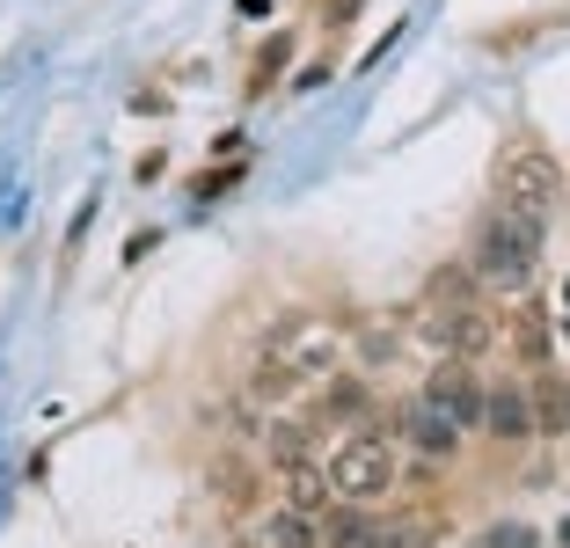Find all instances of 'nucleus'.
I'll list each match as a JSON object with an SVG mask.
<instances>
[{"mask_svg":"<svg viewBox=\"0 0 570 548\" xmlns=\"http://www.w3.org/2000/svg\"><path fill=\"white\" fill-rule=\"evenodd\" d=\"M410 315H417L410 330H417L439 359H475V351L498 336V322H490V307H483V278H475V271H432V285H424V300L410 307Z\"/></svg>","mask_w":570,"mask_h":548,"instance_id":"f257e3e1","label":"nucleus"},{"mask_svg":"<svg viewBox=\"0 0 570 548\" xmlns=\"http://www.w3.org/2000/svg\"><path fill=\"white\" fill-rule=\"evenodd\" d=\"M271 359L293 365L301 381H330L336 359H344V330H336L330 315H285L278 330H271Z\"/></svg>","mask_w":570,"mask_h":548,"instance_id":"39448f33","label":"nucleus"},{"mask_svg":"<svg viewBox=\"0 0 570 548\" xmlns=\"http://www.w3.org/2000/svg\"><path fill=\"white\" fill-rule=\"evenodd\" d=\"M322 548H403V534L366 519V505H336L330 527H322Z\"/></svg>","mask_w":570,"mask_h":548,"instance_id":"1a4fd4ad","label":"nucleus"},{"mask_svg":"<svg viewBox=\"0 0 570 548\" xmlns=\"http://www.w3.org/2000/svg\"><path fill=\"white\" fill-rule=\"evenodd\" d=\"M563 315H570V285H563Z\"/></svg>","mask_w":570,"mask_h":548,"instance_id":"6ab92c4d","label":"nucleus"},{"mask_svg":"<svg viewBox=\"0 0 570 548\" xmlns=\"http://www.w3.org/2000/svg\"><path fill=\"white\" fill-rule=\"evenodd\" d=\"M556 541H563V548H570V519H563V527H556Z\"/></svg>","mask_w":570,"mask_h":548,"instance_id":"a211bd4d","label":"nucleus"},{"mask_svg":"<svg viewBox=\"0 0 570 548\" xmlns=\"http://www.w3.org/2000/svg\"><path fill=\"white\" fill-rule=\"evenodd\" d=\"M285 51H293V37H271V45H264V59H256V81H249V96H264V88H271V74L285 67Z\"/></svg>","mask_w":570,"mask_h":548,"instance_id":"dca6fc26","label":"nucleus"},{"mask_svg":"<svg viewBox=\"0 0 570 548\" xmlns=\"http://www.w3.org/2000/svg\"><path fill=\"white\" fill-rule=\"evenodd\" d=\"M541 213H520V205H490L475 219V242H469V271L490 285V293H520L527 278L541 271Z\"/></svg>","mask_w":570,"mask_h":548,"instance_id":"f03ea898","label":"nucleus"},{"mask_svg":"<svg viewBox=\"0 0 570 548\" xmlns=\"http://www.w3.org/2000/svg\"><path fill=\"white\" fill-rule=\"evenodd\" d=\"M490 548H541L534 527H490Z\"/></svg>","mask_w":570,"mask_h":548,"instance_id":"f3484780","label":"nucleus"},{"mask_svg":"<svg viewBox=\"0 0 570 548\" xmlns=\"http://www.w3.org/2000/svg\"><path fill=\"white\" fill-rule=\"evenodd\" d=\"M271 461H307V424H293V417H285V424H271Z\"/></svg>","mask_w":570,"mask_h":548,"instance_id":"4468645a","label":"nucleus"},{"mask_svg":"<svg viewBox=\"0 0 570 548\" xmlns=\"http://www.w3.org/2000/svg\"><path fill=\"white\" fill-rule=\"evenodd\" d=\"M512 344H520L527 365L549 359V322H541V307H520V322H512Z\"/></svg>","mask_w":570,"mask_h":548,"instance_id":"ddd939ff","label":"nucleus"},{"mask_svg":"<svg viewBox=\"0 0 570 548\" xmlns=\"http://www.w3.org/2000/svg\"><path fill=\"white\" fill-rule=\"evenodd\" d=\"M330 482H336V505H381L387 490H395V439L352 432L330 453Z\"/></svg>","mask_w":570,"mask_h":548,"instance_id":"20e7f679","label":"nucleus"},{"mask_svg":"<svg viewBox=\"0 0 570 548\" xmlns=\"http://www.w3.org/2000/svg\"><path fill=\"white\" fill-rule=\"evenodd\" d=\"M534 439H556V432H570V388L556 381V373H534Z\"/></svg>","mask_w":570,"mask_h":548,"instance_id":"f8f14e48","label":"nucleus"},{"mask_svg":"<svg viewBox=\"0 0 570 548\" xmlns=\"http://www.w3.org/2000/svg\"><path fill=\"white\" fill-rule=\"evenodd\" d=\"M278 482H285V505H293V512H307V519L336 505L330 468H315V461H285V468H278Z\"/></svg>","mask_w":570,"mask_h":548,"instance_id":"9d476101","label":"nucleus"},{"mask_svg":"<svg viewBox=\"0 0 570 548\" xmlns=\"http://www.w3.org/2000/svg\"><path fill=\"white\" fill-rule=\"evenodd\" d=\"M424 395L439 402V410L461 424V432H483V373H475V359H439L432 373H424Z\"/></svg>","mask_w":570,"mask_h":548,"instance_id":"423d86ee","label":"nucleus"},{"mask_svg":"<svg viewBox=\"0 0 570 548\" xmlns=\"http://www.w3.org/2000/svg\"><path fill=\"white\" fill-rule=\"evenodd\" d=\"M330 417H366V381H330Z\"/></svg>","mask_w":570,"mask_h":548,"instance_id":"2eb2a0df","label":"nucleus"},{"mask_svg":"<svg viewBox=\"0 0 570 548\" xmlns=\"http://www.w3.org/2000/svg\"><path fill=\"white\" fill-rule=\"evenodd\" d=\"M461 439H469V432H461V424H453V417L439 410V402L424 395V388L403 402V447L432 453V461H453V453H461Z\"/></svg>","mask_w":570,"mask_h":548,"instance_id":"0eeeda50","label":"nucleus"},{"mask_svg":"<svg viewBox=\"0 0 570 548\" xmlns=\"http://www.w3.org/2000/svg\"><path fill=\"white\" fill-rule=\"evenodd\" d=\"M483 432L490 439H534V388L520 381H498L483 395Z\"/></svg>","mask_w":570,"mask_h":548,"instance_id":"6e6552de","label":"nucleus"},{"mask_svg":"<svg viewBox=\"0 0 570 548\" xmlns=\"http://www.w3.org/2000/svg\"><path fill=\"white\" fill-rule=\"evenodd\" d=\"M490 183H498V205H520V213L549 219L556 198H563V162L549 147H534V139H512L498 154V168H490Z\"/></svg>","mask_w":570,"mask_h":548,"instance_id":"7ed1b4c3","label":"nucleus"},{"mask_svg":"<svg viewBox=\"0 0 570 548\" xmlns=\"http://www.w3.org/2000/svg\"><path fill=\"white\" fill-rule=\"evenodd\" d=\"M249 548H322V527L307 512H293V505H278L271 519H256Z\"/></svg>","mask_w":570,"mask_h":548,"instance_id":"9b49d317","label":"nucleus"}]
</instances>
